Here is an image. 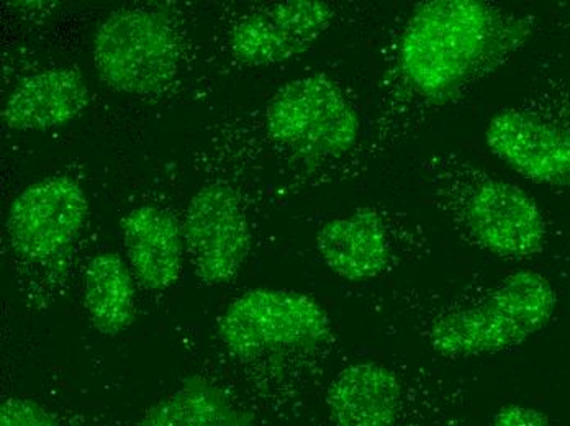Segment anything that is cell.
<instances>
[{"label":"cell","instance_id":"6da1fadb","mask_svg":"<svg viewBox=\"0 0 570 426\" xmlns=\"http://www.w3.org/2000/svg\"><path fill=\"white\" fill-rule=\"evenodd\" d=\"M528 34L524 20L507 19L481 0H430L403 27L399 68L419 96L443 102Z\"/></svg>","mask_w":570,"mask_h":426},{"label":"cell","instance_id":"7a4b0ae2","mask_svg":"<svg viewBox=\"0 0 570 426\" xmlns=\"http://www.w3.org/2000/svg\"><path fill=\"white\" fill-rule=\"evenodd\" d=\"M558 294L537 271H518L472 307L450 311L430 328L431 348L444 358H474L514 348L551 320Z\"/></svg>","mask_w":570,"mask_h":426},{"label":"cell","instance_id":"3957f363","mask_svg":"<svg viewBox=\"0 0 570 426\" xmlns=\"http://www.w3.org/2000/svg\"><path fill=\"white\" fill-rule=\"evenodd\" d=\"M94 65L110 88L134 96L165 91L179 71V43L161 13L121 9L94 37Z\"/></svg>","mask_w":570,"mask_h":426},{"label":"cell","instance_id":"277c9868","mask_svg":"<svg viewBox=\"0 0 570 426\" xmlns=\"http://www.w3.org/2000/svg\"><path fill=\"white\" fill-rule=\"evenodd\" d=\"M271 138L304 158H340L361 133L342 88L325 75L305 76L274 93L266 109Z\"/></svg>","mask_w":570,"mask_h":426},{"label":"cell","instance_id":"5b68a950","mask_svg":"<svg viewBox=\"0 0 570 426\" xmlns=\"http://www.w3.org/2000/svg\"><path fill=\"white\" fill-rule=\"evenodd\" d=\"M218 335L233 355L249 358L283 349L316 348L332 336L325 308L305 294L255 289L225 308Z\"/></svg>","mask_w":570,"mask_h":426},{"label":"cell","instance_id":"8992f818","mask_svg":"<svg viewBox=\"0 0 570 426\" xmlns=\"http://www.w3.org/2000/svg\"><path fill=\"white\" fill-rule=\"evenodd\" d=\"M453 189L448 207L474 244L499 258H530L541 251L544 218L520 187L474 172Z\"/></svg>","mask_w":570,"mask_h":426},{"label":"cell","instance_id":"52a82bcc","mask_svg":"<svg viewBox=\"0 0 570 426\" xmlns=\"http://www.w3.org/2000/svg\"><path fill=\"white\" fill-rule=\"evenodd\" d=\"M89 202L78 182L62 176L31 184L13 199L7 234L17 255L45 261L61 255L78 237Z\"/></svg>","mask_w":570,"mask_h":426},{"label":"cell","instance_id":"ba28073f","mask_svg":"<svg viewBox=\"0 0 570 426\" xmlns=\"http://www.w3.org/2000/svg\"><path fill=\"white\" fill-rule=\"evenodd\" d=\"M184 234L197 276L208 286L235 279L252 245L242 202L224 184L202 187L190 199Z\"/></svg>","mask_w":570,"mask_h":426},{"label":"cell","instance_id":"9c48e42d","mask_svg":"<svg viewBox=\"0 0 570 426\" xmlns=\"http://www.w3.org/2000/svg\"><path fill=\"white\" fill-rule=\"evenodd\" d=\"M333 9L320 0H288L261 7L229 37L236 60L269 66L305 53L332 26Z\"/></svg>","mask_w":570,"mask_h":426},{"label":"cell","instance_id":"30bf717a","mask_svg":"<svg viewBox=\"0 0 570 426\" xmlns=\"http://www.w3.org/2000/svg\"><path fill=\"white\" fill-rule=\"evenodd\" d=\"M493 156L534 182L570 187V130L523 110L495 113L484 131Z\"/></svg>","mask_w":570,"mask_h":426},{"label":"cell","instance_id":"8fae6325","mask_svg":"<svg viewBox=\"0 0 570 426\" xmlns=\"http://www.w3.org/2000/svg\"><path fill=\"white\" fill-rule=\"evenodd\" d=\"M87 102L89 89L81 72L50 69L19 82L3 106L2 122L12 130H51L81 116Z\"/></svg>","mask_w":570,"mask_h":426},{"label":"cell","instance_id":"7c38bea8","mask_svg":"<svg viewBox=\"0 0 570 426\" xmlns=\"http://www.w3.org/2000/svg\"><path fill=\"white\" fill-rule=\"evenodd\" d=\"M316 248L325 265L351 283L381 275L391 261L387 225L372 209L326 221L316 235Z\"/></svg>","mask_w":570,"mask_h":426},{"label":"cell","instance_id":"4fadbf2b","mask_svg":"<svg viewBox=\"0 0 570 426\" xmlns=\"http://www.w3.org/2000/svg\"><path fill=\"white\" fill-rule=\"evenodd\" d=\"M402 402L397 374L374 361L344 367L326 396L335 426H397Z\"/></svg>","mask_w":570,"mask_h":426},{"label":"cell","instance_id":"5bb4252c","mask_svg":"<svg viewBox=\"0 0 570 426\" xmlns=\"http://www.w3.org/2000/svg\"><path fill=\"white\" fill-rule=\"evenodd\" d=\"M125 251L135 276L149 290L173 287L183 271V235L176 220L158 209L141 206L121 220Z\"/></svg>","mask_w":570,"mask_h":426},{"label":"cell","instance_id":"9a60e30c","mask_svg":"<svg viewBox=\"0 0 570 426\" xmlns=\"http://www.w3.org/2000/svg\"><path fill=\"white\" fill-rule=\"evenodd\" d=\"M85 304L100 334L115 336L135 320V284L124 259L104 252L89 262L85 276Z\"/></svg>","mask_w":570,"mask_h":426},{"label":"cell","instance_id":"2e32d148","mask_svg":"<svg viewBox=\"0 0 570 426\" xmlns=\"http://www.w3.org/2000/svg\"><path fill=\"white\" fill-rule=\"evenodd\" d=\"M140 426H253L252 420L229 402L227 394L202 379L190 377L171 396L163 398Z\"/></svg>","mask_w":570,"mask_h":426},{"label":"cell","instance_id":"e0dca14e","mask_svg":"<svg viewBox=\"0 0 570 426\" xmlns=\"http://www.w3.org/2000/svg\"><path fill=\"white\" fill-rule=\"evenodd\" d=\"M0 426H59L40 404L26 398H7L0 407Z\"/></svg>","mask_w":570,"mask_h":426},{"label":"cell","instance_id":"ac0fdd59","mask_svg":"<svg viewBox=\"0 0 570 426\" xmlns=\"http://www.w3.org/2000/svg\"><path fill=\"white\" fill-rule=\"evenodd\" d=\"M484 426H551L549 418L527 405H505Z\"/></svg>","mask_w":570,"mask_h":426}]
</instances>
